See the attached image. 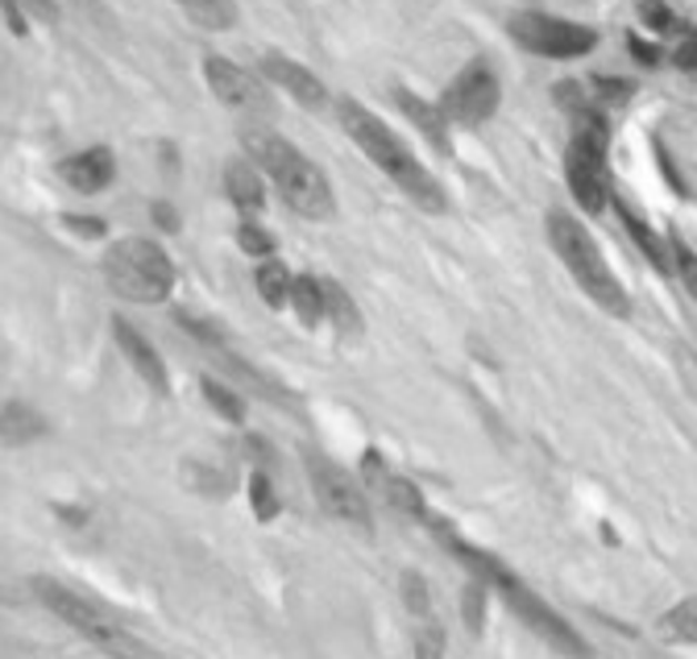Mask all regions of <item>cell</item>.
Instances as JSON below:
<instances>
[{"instance_id":"17","label":"cell","mask_w":697,"mask_h":659,"mask_svg":"<svg viewBox=\"0 0 697 659\" xmlns=\"http://www.w3.org/2000/svg\"><path fill=\"white\" fill-rule=\"evenodd\" d=\"M615 212H618V220H623L627 236H632L635 245H639V253L648 257L651 266L660 270V274H677V262H673V236L656 233L648 220L639 216V212H635L627 200H618V195H615Z\"/></svg>"},{"instance_id":"34","label":"cell","mask_w":697,"mask_h":659,"mask_svg":"<svg viewBox=\"0 0 697 659\" xmlns=\"http://www.w3.org/2000/svg\"><path fill=\"white\" fill-rule=\"evenodd\" d=\"M63 229H71L83 241H104L109 236V220L104 216H83V212H63Z\"/></svg>"},{"instance_id":"31","label":"cell","mask_w":697,"mask_h":659,"mask_svg":"<svg viewBox=\"0 0 697 659\" xmlns=\"http://www.w3.org/2000/svg\"><path fill=\"white\" fill-rule=\"evenodd\" d=\"M398 594H403V606H407V614H412V618H428V614H436L432 585H428V577H424V572L407 568V572L398 577Z\"/></svg>"},{"instance_id":"14","label":"cell","mask_w":697,"mask_h":659,"mask_svg":"<svg viewBox=\"0 0 697 659\" xmlns=\"http://www.w3.org/2000/svg\"><path fill=\"white\" fill-rule=\"evenodd\" d=\"M112 341H117V348L125 353V362L133 365V374L142 377L150 391L159 394V398L171 394V369H166L159 348L145 341L142 328H133L125 315H112Z\"/></svg>"},{"instance_id":"21","label":"cell","mask_w":697,"mask_h":659,"mask_svg":"<svg viewBox=\"0 0 697 659\" xmlns=\"http://www.w3.org/2000/svg\"><path fill=\"white\" fill-rule=\"evenodd\" d=\"M47 432V419L30 410L21 398H9L4 403V448H21V444H30Z\"/></svg>"},{"instance_id":"2","label":"cell","mask_w":697,"mask_h":659,"mask_svg":"<svg viewBox=\"0 0 697 659\" xmlns=\"http://www.w3.org/2000/svg\"><path fill=\"white\" fill-rule=\"evenodd\" d=\"M241 150H245V158H254L257 166H262L274 195H279L295 216L303 220L336 216V191L333 183H329V174L320 171L300 145L286 142L283 133H274L270 125H245Z\"/></svg>"},{"instance_id":"27","label":"cell","mask_w":697,"mask_h":659,"mask_svg":"<svg viewBox=\"0 0 697 659\" xmlns=\"http://www.w3.org/2000/svg\"><path fill=\"white\" fill-rule=\"evenodd\" d=\"M412 651L415 659H444L448 656V630L441 627V618H412Z\"/></svg>"},{"instance_id":"26","label":"cell","mask_w":697,"mask_h":659,"mask_svg":"<svg viewBox=\"0 0 697 659\" xmlns=\"http://www.w3.org/2000/svg\"><path fill=\"white\" fill-rule=\"evenodd\" d=\"M250 510H254L257 523H274V518L283 515V503H279V486H274V477H270L262 465H254L250 473Z\"/></svg>"},{"instance_id":"32","label":"cell","mask_w":697,"mask_h":659,"mask_svg":"<svg viewBox=\"0 0 697 659\" xmlns=\"http://www.w3.org/2000/svg\"><path fill=\"white\" fill-rule=\"evenodd\" d=\"M491 585L477 581V577H469V585H465V594H461V618H465V627L474 630V635H482L486 630V610H491Z\"/></svg>"},{"instance_id":"4","label":"cell","mask_w":697,"mask_h":659,"mask_svg":"<svg viewBox=\"0 0 697 659\" xmlns=\"http://www.w3.org/2000/svg\"><path fill=\"white\" fill-rule=\"evenodd\" d=\"M100 274H104L112 295L138 303V307L166 303L174 295V283H179L171 253L162 250L154 236H117L100 257Z\"/></svg>"},{"instance_id":"41","label":"cell","mask_w":697,"mask_h":659,"mask_svg":"<svg viewBox=\"0 0 697 659\" xmlns=\"http://www.w3.org/2000/svg\"><path fill=\"white\" fill-rule=\"evenodd\" d=\"M689 79H694V88H697V75H689Z\"/></svg>"},{"instance_id":"20","label":"cell","mask_w":697,"mask_h":659,"mask_svg":"<svg viewBox=\"0 0 697 659\" xmlns=\"http://www.w3.org/2000/svg\"><path fill=\"white\" fill-rule=\"evenodd\" d=\"M291 312L303 328H320L329 320L324 307V278L320 274H295V291H291Z\"/></svg>"},{"instance_id":"30","label":"cell","mask_w":697,"mask_h":659,"mask_svg":"<svg viewBox=\"0 0 697 659\" xmlns=\"http://www.w3.org/2000/svg\"><path fill=\"white\" fill-rule=\"evenodd\" d=\"M174 324H179V328L188 332L191 341H195V345H204L208 353H224V332H221V324H216V320H208V315H200V312H188V307H179V312H174Z\"/></svg>"},{"instance_id":"40","label":"cell","mask_w":697,"mask_h":659,"mask_svg":"<svg viewBox=\"0 0 697 659\" xmlns=\"http://www.w3.org/2000/svg\"><path fill=\"white\" fill-rule=\"evenodd\" d=\"M656 158H660V171H665L668 183H673V187L681 191V195H689V187L681 183V174H677V166H673V158L665 154V145H660V142H656Z\"/></svg>"},{"instance_id":"16","label":"cell","mask_w":697,"mask_h":659,"mask_svg":"<svg viewBox=\"0 0 697 659\" xmlns=\"http://www.w3.org/2000/svg\"><path fill=\"white\" fill-rule=\"evenodd\" d=\"M395 104H398V112L415 125V133H424V142H428L436 154H444V158L453 154V138H448L453 121L444 116V109L436 104V100H424V95L412 92V88H395Z\"/></svg>"},{"instance_id":"24","label":"cell","mask_w":697,"mask_h":659,"mask_svg":"<svg viewBox=\"0 0 697 659\" xmlns=\"http://www.w3.org/2000/svg\"><path fill=\"white\" fill-rule=\"evenodd\" d=\"M200 394H204V403L221 415L224 424H238V427L245 424V398H241V391L224 386L216 377H200Z\"/></svg>"},{"instance_id":"5","label":"cell","mask_w":697,"mask_h":659,"mask_svg":"<svg viewBox=\"0 0 697 659\" xmlns=\"http://www.w3.org/2000/svg\"><path fill=\"white\" fill-rule=\"evenodd\" d=\"M30 589H33V597L59 618V622H67L75 635H83L92 647H100L104 656H112V659H145L150 656L145 643L133 635V630H125L121 622H112L109 614L100 610V606H92L88 597H80L75 589L50 581V577H33Z\"/></svg>"},{"instance_id":"11","label":"cell","mask_w":697,"mask_h":659,"mask_svg":"<svg viewBox=\"0 0 697 659\" xmlns=\"http://www.w3.org/2000/svg\"><path fill=\"white\" fill-rule=\"evenodd\" d=\"M362 486L370 489V498L378 506H386L391 515L412 518V523H428L432 518L424 489L415 486L407 473H398L378 448H365L362 453Z\"/></svg>"},{"instance_id":"22","label":"cell","mask_w":697,"mask_h":659,"mask_svg":"<svg viewBox=\"0 0 697 659\" xmlns=\"http://www.w3.org/2000/svg\"><path fill=\"white\" fill-rule=\"evenodd\" d=\"M660 639L665 643H681V647H694L697 643V597H681L673 610L660 614Z\"/></svg>"},{"instance_id":"19","label":"cell","mask_w":697,"mask_h":659,"mask_svg":"<svg viewBox=\"0 0 697 659\" xmlns=\"http://www.w3.org/2000/svg\"><path fill=\"white\" fill-rule=\"evenodd\" d=\"M254 286H257V298L266 303L270 312H283V307H291L295 274H291V266H286L283 257H266V262H257L254 270Z\"/></svg>"},{"instance_id":"35","label":"cell","mask_w":697,"mask_h":659,"mask_svg":"<svg viewBox=\"0 0 697 659\" xmlns=\"http://www.w3.org/2000/svg\"><path fill=\"white\" fill-rule=\"evenodd\" d=\"M627 54L635 59V67H660L665 63V47L648 42L644 33H627Z\"/></svg>"},{"instance_id":"37","label":"cell","mask_w":697,"mask_h":659,"mask_svg":"<svg viewBox=\"0 0 697 659\" xmlns=\"http://www.w3.org/2000/svg\"><path fill=\"white\" fill-rule=\"evenodd\" d=\"M150 220H154V229H159V233H179V229H183V216H179V207L174 204H166V200H154V204H150Z\"/></svg>"},{"instance_id":"38","label":"cell","mask_w":697,"mask_h":659,"mask_svg":"<svg viewBox=\"0 0 697 659\" xmlns=\"http://www.w3.org/2000/svg\"><path fill=\"white\" fill-rule=\"evenodd\" d=\"M17 4H21V9H26V13L30 17H38V21H59V0H17Z\"/></svg>"},{"instance_id":"7","label":"cell","mask_w":697,"mask_h":659,"mask_svg":"<svg viewBox=\"0 0 697 659\" xmlns=\"http://www.w3.org/2000/svg\"><path fill=\"white\" fill-rule=\"evenodd\" d=\"M307 481H312V498L333 523H345L353 531H374V498L362 486V477L341 469L336 460L320 453H307Z\"/></svg>"},{"instance_id":"1","label":"cell","mask_w":697,"mask_h":659,"mask_svg":"<svg viewBox=\"0 0 697 659\" xmlns=\"http://www.w3.org/2000/svg\"><path fill=\"white\" fill-rule=\"evenodd\" d=\"M336 121H341L348 142L357 145L420 212H432V216H444V212H448V191H444V183L415 158L412 145L403 142L378 112L365 109L362 100H353V95H336Z\"/></svg>"},{"instance_id":"3","label":"cell","mask_w":697,"mask_h":659,"mask_svg":"<svg viewBox=\"0 0 697 659\" xmlns=\"http://www.w3.org/2000/svg\"><path fill=\"white\" fill-rule=\"evenodd\" d=\"M544 233H548V245L560 257V266L573 274V283L586 291V298L594 307H603L606 315L615 320H627L632 315V298H627V286L618 283V274L606 262L603 245L594 241L582 216H573L569 207H548L544 216Z\"/></svg>"},{"instance_id":"28","label":"cell","mask_w":697,"mask_h":659,"mask_svg":"<svg viewBox=\"0 0 697 659\" xmlns=\"http://www.w3.org/2000/svg\"><path fill=\"white\" fill-rule=\"evenodd\" d=\"M639 21L656 38H685V21L677 17L673 0H639Z\"/></svg>"},{"instance_id":"10","label":"cell","mask_w":697,"mask_h":659,"mask_svg":"<svg viewBox=\"0 0 697 659\" xmlns=\"http://www.w3.org/2000/svg\"><path fill=\"white\" fill-rule=\"evenodd\" d=\"M498 594H503L507 610L515 614V618H519L523 627L536 630L539 639H544L548 647H556L560 656H569V659H594V647H589L586 639H582V635H577V630H573L569 622H565V618H560V614H556L553 606L544 601V597L532 594V589H527V585H523L519 577H515L511 585H503Z\"/></svg>"},{"instance_id":"9","label":"cell","mask_w":697,"mask_h":659,"mask_svg":"<svg viewBox=\"0 0 697 659\" xmlns=\"http://www.w3.org/2000/svg\"><path fill=\"white\" fill-rule=\"evenodd\" d=\"M200 67H204L208 92L216 95L229 112H241V116H270V112H274L270 83L262 79V71L233 63V59H224V54H204Z\"/></svg>"},{"instance_id":"8","label":"cell","mask_w":697,"mask_h":659,"mask_svg":"<svg viewBox=\"0 0 697 659\" xmlns=\"http://www.w3.org/2000/svg\"><path fill=\"white\" fill-rule=\"evenodd\" d=\"M436 104H441L453 125L477 129L486 125L498 112V104H503V83H498V75H494V67L486 59H469L457 75L444 83Z\"/></svg>"},{"instance_id":"18","label":"cell","mask_w":697,"mask_h":659,"mask_svg":"<svg viewBox=\"0 0 697 659\" xmlns=\"http://www.w3.org/2000/svg\"><path fill=\"white\" fill-rule=\"evenodd\" d=\"M324 307H329V324H333L336 336H345V341H357V336H362L365 328L362 307H357V298L348 295L345 283L324 278Z\"/></svg>"},{"instance_id":"36","label":"cell","mask_w":697,"mask_h":659,"mask_svg":"<svg viewBox=\"0 0 697 659\" xmlns=\"http://www.w3.org/2000/svg\"><path fill=\"white\" fill-rule=\"evenodd\" d=\"M673 67L681 71V75H697V26L685 30V38H677V47H673Z\"/></svg>"},{"instance_id":"6","label":"cell","mask_w":697,"mask_h":659,"mask_svg":"<svg viewBox=\"0 0 697 659\" xmlns=\"http://www.w3.org/2000/svg\"><path fill=\"white\" fill-rule=\"evenodd\" d=\"M511 42L536 59H553V63H577V59H589L603 33L586 26V21H569V17H553L539 13V9H519L511 13L507 21Z\"/></svg>"},{"instance_id":"13","label":"cell","mask_w":697,"mask_h":659,"mask_svg":"<svg viewBox=\"0 0 697 659\" xmlns=\"http://www.w3.org/2000/svg\"><path fill=\"white\" fill-rule=\"evenodd\" d=\"M59 179L80 195H100L117 183V150L112 145H83L75 154L59 158Z\"/></svg>"},{"instance_id":"25","label":"cell","mask_w":697,"mask_h":659,"mask_svg":"<svg viewBox=\"0 0 697 659\" xmlns=\"http://www.w3.org/2000/svg\"><path fill=\"white\" fill-rule=\"evenodd\" d=\"M233 236H238V250L250 253L254 262L279 257V241H274V233H270V229L257 216H241L238 229H233Z\"/></svg>"},{"instance_id":"29","label":"cell","mask_w":697,"mask_h":659,"mask_svg":"<svg viewBox=\"0 0 697 659\" xmlns=\"http://www.w3.org/2000/svg\"><path fill=\"white\" fill-rule=\"evenodd\" d=\"M586 88H589V95L603 104V109H623L627 100H635V92H639V83H635L632 75H589L586 79Z\"/></svg>"},{"instance_id":"15","label":"cell","mask_w":697,"mask_h":659,"mask_svg":"<svg viewBox=\"0 0 697 659\" xmlns=\"http://www.w3.org/2000/svg\"><path fill=\"white\" fill-rule=\"evenodd\" d=\"M224 195H229V204L238 207L241 216H257L262 207L270 204V179L262 174V166H257L254 158H229L224 162Z\"/></svg>"},{"instance_id":"12","label":"cell","mask_w":697,"mask_h":659,"mask_svg":"<svg viewBox=\"0 0 697 659\" xmlns=\"http://www.w3.org/2000/svg\"><path fill=\"white\" fill-rule=\"evenodd\" d=\"M257 71L266 79L270 88H279L286 92L300 109H324L329 104V88H324V79L312 71V67H303L300 59H291L283 50H266L262 59H257Z\"/></svg>"},{"instance_id":"23","label":"cell","mask_w":697,"mask_h":659,"mask_svg":"<svg viewBox=\"0 0 697 659\" xmlns=\"http://www.w3.org/2000/svg\"><path fill=\"white\" fill-rule=\"evenodd\" d=\"M183 13L195 21V26H204V30H233L238 26V0H174Z\"/></svg>"},{"instance_id":"33","label":"cell","mask_w":697,"mask_h":659,"mask_svg":"<svg viewBox=\"0 0 697 659\" xmlns=\"http://www.w3.org/2000/svg\"><path fill=\"white\" fill-rule=\"evenodd\" d=\"M673 262H677V278H681V286L697 303V253L685 245L681 236H673Z\"/></svg>"},{"instance_id":"39","label":"cell","mask_w":697,"mask_h":659,"mask_svg":"<svg viewBox=\"0 0 697 659\" xmlns=\"http://www.w3.org/2000/svg\"><path fill=\"white\" fill-rule=\"evenodd\" d=\"M4 17H9V30H13V38H26V33H30V26H26V9H21L17 0H4Z\"/></svg>"}]
</instances>
